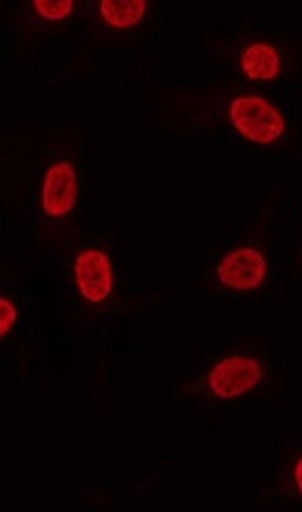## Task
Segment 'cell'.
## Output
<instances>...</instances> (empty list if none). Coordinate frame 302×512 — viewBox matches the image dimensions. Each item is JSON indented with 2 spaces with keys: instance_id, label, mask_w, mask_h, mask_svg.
Masks as SVG:
<instances>
[{
  "instance_id": "obj_1",
  "label": "cell",
  "mask_w": 302,
  "mask_h": 512,
  "mask_svg": "<svg viewBox=\"0 0 302 512\" xmlns=\"http://www.w3.org/2000/svg\"><path fill=\"white\" fill-rule=\"evenodd\" d=\"M229 121L254 144L268 146L285 133V117L267 99L241 96L229 106Z\"/></svg>"
},
{
  "instance_id": "obj_2",
  "label": "cell",
  "mask_w": 302,
  "mask_h": 512,
  "mask_svg": "<svg viewBox=\"0 0 302 512\" xmlns=\"http://www.w3.org/2000/svg\"><path fill=\"white\" fill-rule=\"evenodd\" d=\"M263 380V367L252 356H227L207 374V385L214 396L240 398L256 389Z\"/></svg>"
},
{
  "instance_id": "obj_3",
  "label": "cell",
  "mask_w": 302,
  "mask_h": 512,
  "mask_svg": "<svg viewBox=\"0 0 302 512\" xmlns=\"http://www.w3.org/2000/svg\"><path fill=\"white\" fill-rule=\"evenodd\" d=\"M268 265L258 248L243 247L223 257L216 268L218 281L234 292H252L263 286Z\"/></svg>"
},
{
  "instance_id": "obj_4",
  "label": "cell",
  "mask_w": 302,
  "mask_h": 512,
  "mask_svg": "<svg viewBox=\"0 0 302 512\" xmlns=\"http://www.w3.org/2000/svg\"><path fill=\"white\" fill-rule=\"evenodd\" d=\"M78 173L71 162L60 160L54 162L45 173L40 204L49 218H63L74 209L78 202Z\"/></svg>"
},
{
  "instance_id": "obj_5",
  "label": "cell",
  "mask_w": 302,
  "mask_h": 512,
  "mask_svg": "<svg viewBox=\"0 0 302 512\" xmlns=\"http://www.w3.org/2000/svg\"><path fill=\"white\" fill-rule=\"evenodd\" d=\"M74 279L81 297L92 304L107 301L114 286V272L107 254L98 248H87L76 257Z\"/></svg>"
},
{
  "instance_id": "obj_6",
  "label": "cell",
  "mask_w": 302,
  "mask_h": 512,
  "mask_svg": "<svg viewBox=\"0 0 302 512\" xmlns=\"http://www.w3.org/2000/svg\"><path fill=\"white\" fill-rule=\"evenodd\" d=\"M240 65L249 80L270 81L281 72V56L272 45L252 44L241 56Z\"/></svg>"
},
{
  "instance_id": "obj_7",
  "label": "cell",
  "mask_w": 302,
  "mask_h": 512,
  "mask_svg": "<svg viewBox=\"0 0 302 512\" xmlns=\"http://www.w3.org/2000/svg\"><path fill=\"white\" fill-rule=\"evenodd\" d=\"M148 4L144 0H103L99 2V15L114 29H128L143 20Z\"/></svg>"
},
{
  "instance_id": "obj_8",
  "label": "cell",
  "mask_w": 302,
  "mask_h": 512,
  "mask_svg": "<svg viewBox=\"0 0 302 512\" xmlns=\"http://www.w3.org/2000/svg\"><path fill=\"white\" fill-rule=\"evenodd\" d=\"M33 8L45 20L58 22V20H63L71 15L74 2L72 0H35Z\"/></svg>"
},
{
  "instance_id": "obj_9",
  "label": "cell",
  "mask_w": 302,
  "mask_h": 512,
  "mask_svg": "<svg viewBox=\"0 0 302 512\" xmlns=\"http://www.w3.org/2000/svg\"><path fill=\"white\" fill-rule=\"evenodd\" d=\"M17 317L18 313L15 304L6 299V297H2L0 299V336L8 335L11 327L15 326Z\"/></svg>"
},
{
  "instance_id": "obj_10",
  "label": "cell",
  "mask_w": 302,
  "mask_h": 512,
  "mask_svg": "<svg viewBox=\"0 0 302 512\" xmlns=\"http://www.w3.org/2000/svg\"><path fill=\"white\" fill-rule=\"evenodd\" d=\"M294 478L295 486H297V489L302 493V457L295 462Z\"/></svg>"
}]
</instances>
